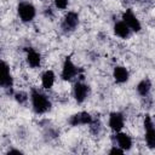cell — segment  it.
<instances>
[{
  "label": "cell",
  "instance_id": "6da1fadb",
  "mask_svg": "<svg viewBox=\"0 0 155 155\" xmlns=\"http://www.w3.org/2000/svg\"><path fill=\"white\" fill-rule=\"evenodd\" d=\"M29 98H30L33 110L39 115L47 113L52 107V103H51L50 98L38 88H31L30 90V97Z\"/></svg>",
  "mask_w": 155,
  "mask_h": 155
},
{
  "label": "cell",
  "instance_id": "7a4b0ae2",
  "mask_svg": "<svg viewBox=\"0 0 155 155\" xmlns=\"http://www.w3.org/2000/svg\"><path fill=\"white\" fill-rule=\"evenodd\" d=\"M17 15L23 23H30L36 16V8L31 2L22 1L17 5Z\"/></svg>",
  "mask_w": 155,
  "mask_h": 155
},
{
  "label": "cell",
  "instance_id": "3957f363",
  "mask_svg": "<svg viewBox=\"0 0 155 155\" xmlns=\"http://www.w3.org/2000/svg\"><path fill=\"white\" fill-rule=\"evenodd\" d=\"M79 75V68L74 64L71 61V57L68 56L64 58L63 65H62V71H61V78L64 81H71L74 78Z\"/></svg>",
  "mask_w": 155,
  "mask_h": 155
},
{
  "label": "cell",
  "instance_id": "277c9868",
  "mask_svg": "<svg viewBox=\"0 0 155 155\" xmlns=\"http://www.w3.org/2000/svg\"><path fill=\"white\" fill-rule=\"evenodd\" d=\"M0 85L4 91H6L8 94H13V78L10 70V65L2 61V68H1V79Z\"/></svg>",
  "mask_w": 155,
  "mask_h": 155
},
{
  "label": "cell",
  "instance_id": "5b68a950",
  "mask_svg": "<svg viewBox=\"0 0 155 155\" xmlns=\"http://www.w3.org/2000/svg\"><path fill=\"white\" fill-rule=\"evenodd\" d=\"M79 22H80V18H79V13L75 12V11H68L63 19H62V23H61V27H62V30L65 31V33H70V31H74L78 25H79Z\"/></svg>",
  "mask_w": 155,
  "mask_h": 155
},
{
  "label": "cell",
  "instance_id": "8992f818",
  "mask_svg": "<svg viewBox=\"0 0 155 155\" xmlns=\"http://www.w3.org/2000/svg\"><path fill=\"white\" fill-rule=\"evenodd\" d=\"M144 130H145L144 139H145L147 147L149 149H155V126L150 115L148 114L144 116Z\"/></svg>",
  "mask_w": 155,
  "mask_h": 155
},
{
  "label": "cell",
  "instance_id": "52a82bcc",
  "mask_svg": "<svg viewBox=\"0 0 155 155\" xmlns=\"http://www.w3.org/2000/svg\"><path fill=\"white\" fill-rule=\"evenodd\" d=\"M88 93H90V87H88L87 84H85L82 81H76L74 84L73 96H74V99H75L76 103H79V104L84 103L87 99Z\"/></svg>",
  "mask_w": 155,
  "mask_h": 155
},
{
  "label": "cell",
  "instance_id": "ba28073f",
  "mask_svg": "<svg viewBox=\"0 0 155 155\" xmlns=\"http://www.w3.org/2000/svg\"><path fill=\"white\" fill-rule=\"evenodd\" d=\"M121 19L130 27V29H131L132 31H134V33L140 31V29H142V24H140L138 17L134 15V12H133L131 8H126V10L122 12V17H121Z\"/></svg>",
  "mask_w": 155,
  "mask_h": 155
},
{
  "label": "cell",
  "instance_id": "9c48e42d",
  "mask_svg": "<svg viewBox=\"0 0 155 155\" xmlns=\"http://www.w3.org/2000/svg\"><path fill=\"white\" fill-rule=\"evenodd\" d=\"M93 121V117L91 116L90 113L87 111H79L76 114H73L69 119H68V124L73 127H78V126H85V125H90Z\"/></svg>",
  "mask_w": 155,
  "mask_h": 155
},
{
  "label": "cell",
  "instance_id": "30bf717a",
  "mask_svg": "<svg viewBox=\"0 0 155 155\" xmlns=\"http://www.w3.org/2000/svg\"><path fill=\"white\" fill-rule=\"evenodd\" d=\"M108 126L114 132H119L125 126V116L121 111H111L108 119Z\"/></svg>",
  "mask_w": 155,
  "mask_h": 155
},
{
  "label": "cell",
  "instance_id": "8fae6325",
  "mask_svg": "<svg viewBox=\"0 0 155 155\" xmlns=\"http://www.w3.org/2000/svg\"><path fill=\"white\" fill-rule=\"evenodd\" d=\"M113 139H114L115 144H116V145H119L120 148H122L125 151H128V150H131V149H132L133 140H132V138H131V136H130V134H127V133H125V132L119 131V132H115V134H114Z\"/></svg>",
  "mask_w": 155,
  "mask_h": 155
},
{
  "label": "cell",
  "instance_id": "7c38bea8",
  "mask_svg": "<svg viewBox=\"0 0 155 155\" xmlns=\"http://www.w3.org/2000/svg\"><path fill=\"white\" fill-rule=\"evenodd\" d=\"M25 61L30 68H39L41 65V54L33 47L25 48Z\"/></svg>",
  "mask_w": 155,
  "mask_h": 155
},
{
  "label": "cell",
  "instance_id": "4fadbf2b",
  "mask_svg": "<svg viewBox=\"0 0 155 155\" xmlns=\"http://www.w3.org/2000/svg\"><path fill=\"white\" fill-rule=\"evenodd\" d=\"M113 30H114V34L117 36V38H120V39H128L130 36H131V34H132V30L130 29V27L121 19V21H117V22H115V24H114V27H113Z\"/></svg>",
  "mask_w": 155,
  "mask_h": 155
},
{
  "label": "cell",
  "instance_id": "5bb4252c",
  "mask_svg": "<svg viewBox=\"0 0 155 155\" xmlns=\"http://www.w3.org/2000/svg\"><path fill=\"white\" fill-rule=\"evenodd\" d=\"M113 78L116 84H125L130 79V71L124 65H116L113 69Z\"/></svg>",
  "mask_w": 155,
  "mask_h": 155
},
{
  "label": "cell",
  "instance_id": "9a60e30c",
  "mask_svg": "<svg viewBox=\"0 0 155 155\" xmlns=\"http://www.w3.org/2000/svg\"><path fill=\"white\" fill-rule=\"evenodd\" d=\"M54 81H56V75L53 73V70L51 69H47L42 73L41 75V85L45 90H50L52 88V86L54 85Z\"/></svg>",
  "mask_w": 155,
  "mask_h": 155
},
{
  "label": "cell",
  "instance_id": "2e32d148",
  "mask_svg": "<svg viewBox=\"0 0 155 155\" xmlns=\"http://www.w3.org/2000/svg\"><path fill=\"white\" fill-rule=\"evenodd\" d=\"M151 87H153L151 81H150L148 78H144V79H142V80L137 84L136 90H137V93H138L140 97H148L149 93H150V91H151Z\"/></svg>",
  "mask_w": 155,
  "mask_h": 155
},
{
  "label": "cell",
  "instance_id": "e0dca14e",
  "mask_svg": "<svg viewBox=\"0 0 155 155\" xmlns=\"http://www.w3.org/2000/svg\"><path fill=\"white\" fill-rule=\"evenodd\" d=\"M13 97H15L16 102L19 103V104H22V105L28 102V94L25 92H23V91H19V92L13 93Z\"/></svg>",
  "mask_w": 155,
  "mask_h": 155
},
{
  "label": "cell",
  "instance_id": "ac0fdd59",
  "mask_svg": "<svg viewBox=\"0 0 155 155\" xmlns=\"http://www.w3.org/2000/svg\"><path fill=\"white\" fill-rule=\"evenodd\" d=\"M53 4L58 10H67L69 5V0H53Z\"/></svg>",
  "mask_w": 155,
  "mask_h": 155
},
{
  "label": "cell",
  "instance_id": "d6986e66",
  "mask_svg": "<svg viewBox=\"0 0 155 155\" xmlns=\"http://www.w3.org/2000/svg\"><path fill=\"white\" fill-rule=\"evenodd\" d=\"M109 154H111V155H115V154H119V155H122L124 153H125V150L122 149V148H120L119 145H116V144H114L110 149H109V151H108Z\"/></svg>",
  "mask_w": 155,
  "mask_h": 155
},
{
  "label": "cell",
  "instance_id": "ffe728a7",
  "mask_svg": "<svg viewBox=\"0 0 155 155\" xmlns=\"http://www.w3.org/2000/svg\"><path fill=\"white\" fill-rule=\"evenodd\" d=\"M11 154H23V151L22 150H19V149H15V148H11V149H8L7 150V153H6V155H11Z\"/></svg>",
  "mask_w": 155,
  "mask_h": 155
}]
</instances>
